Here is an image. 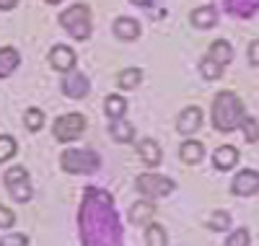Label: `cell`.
I'll list each match as a JSON object with an SVG mask.
<instances>
[{
  "instance_id": "obj_30",
  "label": "cell",
  "mask_w": 259,
  "mask_h": 246,
  "mask_svg": "<svg viewBox=\"0 0 259 246\" xmlns=\"http://www.w3.org/2000/svg\"><path fill=\"white\" fill-rule=\"evenodd\" d=\"M249 243H251L249 231H246V228H239V231H233V233L228 236V241H226L223 246H249Z\"/></svg>"
},
{
  "instance_id": "obj_11",
  "label": "cell",
  "mask_w": 259,
  "mask_h": 246,
  "mask_svg": "<svg viewBox=\"0 0 259 246\" xmlns=\"http://www.w3.org/2000/svg\"><path fill=\"white\" fill-rule=\"evenodd\" d=\"M200 125H202V111L197 106H187L179 114V119H177V130L182 132V135H192V132H197Z\"/></svg>"
},
{
  "instance_id": "obj_9",
  "label": "cell",
  "mask_w": 259,
  "mask_h": 246,
  "mask_svg": "<svg viewBox=\"0 0 259 246\" xmlns=\"http://www.w3.org/2000/svg\"><path fill=\"white\" fill-rule=\"evenodd\" d=\"M75 52L68 47V44H55V47L50 50V65L55 70H60V73H73V68H75Z\"/></svg>"
},
{
  "instance_id": "obj_36",
  "label": "cell",
  "mask_w": 259,
  "mask_h": 246,
  "mask_svg": "<svg viewBox=\"0 0 259 246\" xmlns=\"http://www.w3.org/2000/svg\"><path fill=\"white\" fill-rule=\"evenodd\" d=\"M47 3H52V6H55V3H62V0H47Z\"/></svg>"
},
{
  "instance_id": "obj_32",
  "label": "cell",
  "mask_w": 259,
  "mask_h": 246,
  "mask_svg": "<svg viewBox=\"0 0 259 246\" xmlns=\"http://www.w3.org/2000/svg\"><path fill=\"white\" fill-rule=\"evenodd\" d=\"M16 223V215H13V210H8V208H3L0 205V228H11Z\"/></svg>"
},
{
  "instance_id": "obj_24",
  "label": "cell",
  "mask_w": 259,
  "mask_h": 246,
  "mask_svg": "<svg viewBox=\"0 0 259 246\" xmlns=\"http://www.w3.org/2000/svg\"><path fill=\"white\" fill-rule=\"evenodd\" d=\"M143 80V70L140 68H127V70H122L119 73V88H127V91H130V88H138V83Z\"/></svg>"
},
{
  "instance_id": "obj_2",
  "label": "cell",
  "mask_w": 259,
  "mask_h": 246,
  "mask_svg": "<svg viewBox=\"0 0 259 246\" xmlns=\"http://www.w3.org/2000/svg\"><path fill=\"white\" fill-rule=\"evenodd\" d=\"M244 104L241 99L236 96L233 91H221L212 101V122H215V130L221 132H233L236 127H241V119H244Z\"/></svg>"
},
{
  "instance_id": "obj_7",
  "label": "cell",
  "mask_w": 259,
  "mask_h": 246,
  "mask_svg": "<svg viewBox=\"0 0 259 246\" xmlns=\"http://www.w3.org/2000/svg\"><path fill=\"white\" fill-rule=\"evenodd\" d=\"M85 132V117L83 114H65V117H57L55 125H52V135L60 140V143H73L75 138H80Z\"/></svg>"
},
{
  "instance_id": "obj_6",
  "label": "cell",
  "mask_w": 259,
  "mask_h": 246,
  "mask_svg": "<svg viewBox=\"0 0 259 246\" xmlns=\"http://www.w3.org/2000/svg\"><path fill=\"white\" fill-rule=\"evenodd\" d=\"M135 189L143 197L156 199V197H166V194L174 192V182L166 179V176H158V174H140L135 179Z\"/></svg>"
},
{
  "instance_id": "obj_19",
  "label": "cell",
  "mask_w": 259,
  "mask_h": 246,
  "mask_svg": "<svg viewBox=\"0 0 259 246\" xmlns=\"http://www.w3.org/2000/svg\"><path fill=\"white\" fill-rule=\"evenodd\" d=\"M104 111H106V117H109V119H122L124 111H127V101L119 94H109L106 101H104Z\"/></svg>"
},
{
  "instance_id": "obj_28",
  "label": "cell",
  "mask_w": 259,
  "mask_h": 246,
  "mask_svg": "<svg viewBox=\"0 0 259 246\" xmlns=\"http://www.w3.org/2000/svg\"><path fill=\"white\" fill-rule=\"evenodd\" d=\"M241 130H244L246 143H256V140H259V122H256L254 117H244V119H241Z\"/></svg>"
},
{
  "instance_id": "obj_5",
  "label": "cell",
  "mask_w": 259,
  "mask_h": 246,
  "mask_svg": "<svg viewBox=\"0 0 259 246\" xmlns=\"http://www.w3.org/2000/svg\"><path fill=\"white\" fill-rule=\"evenodd\" d=\"M6 187H8V194L16 199V202H29L34 189L29 184V171L24 166H13L6 171Z\"/></svg>"
},
{
  "instance_id": "obj_20",
  "label": "cell",
  "mask_w": 259,
  "mask_h": 246,
  "mask_svg": "<svg viewBox=\"0 0 259 246\" xmlns=\"http://www.w3.org/2000/svg\"><path fill=\"white\" fill-rule=\"evenodd\" d=\"M109 132H112V138L117 143H130V140L135 138V127L130 125V122H124V119H112Z\"/></svg>"
},
{
  "instance_id": "obj_13",
  "label": "cell",
  "mask_w": 259,
  "mask_h": 246,
  "mask_svg": "<svg viewBox=\"0 0 259 246\" xmlns=\"http://www.w3.org/2000/svg\"><path fill=\"white\" fill-rule=\"evenodd\" d=\"M138 155L143 158V163H145V166L156 169V166L161 163V145H158L153 138H145V140H140V143H138Z\"/></svg>"
},
{
  "instance_id": "obj_12",
  "label": "cell",
  "mask_w": 259,
  "mask_h": 246,
  "mask_svg": "<svg viewBox=\"0 0 259 246\" xmlns=\"http://www.w3.org/2000/svg\"><path fill=\"white\" fill-rule=\"evenodd\" d=\"M189 24L194 29H212L215 24H218V13H215L212 6H200V8H194L189 13Z\"/></svg>"
},
{
  "instance_id": "obj_34",
  "label": "cell",
  "mask_w": 259,
  "mask_h": 246,
  "mask_svg": "<svg viewBox=\"0 0 259 246\" xmlns=\"http://www.w3.org/2000/svg\"><path fill=\"white\" fill-rule=\"evenodd\" d=\"M18 6V0H0V11H11Z\"/></svg>"
},
{
  "instance_id": "obj_3",
  "label": "cell",
  "mask_w": 259,
  "mask_h": 246,
  "mask_svg": "<svg viewBox=\"0 0 259 246\" xmlns=\"http://www.w3.org/2000/svg\"><path fill=\"white\" fill-rule=\"evenodd\" d=\"M60 24L73 39L85 42L91 36V11H89V6L78 3V6H70L68 11H62L60 13Z\"/></svg>"
},
{
  "instance_id": "obj_25",
  "label": "cell",
  "mask_w": 259,
  "mask_h": 246,
  "mask_svg": "<svg viewBox=\"0 0 259 246\" xmlns=\"http://www.w3.org/2000/svg\"><path fill=\"white\" fill-rule=\"evenodd\" d=\"M24 125H26V130H31V132H39L41 127H45V111H41V109H36V106L26 109V114H24Z\"/></svg>"
},
{
  "instance_id": "obj_17",
  "label": "cell",
  "mask_w": 259,
  "mask_h": 246,
  "mask_svg": "<svg viewBox=\"0 0 259 246\" xmlns=\"http://www.w3.org/2000/svg\"><path fill=\"white\" fill-rule=\"evenodd\" d=\"M236 161H239V150H236L233 145H221L218 150L212 153V163H215V169H221V171L233 169Z\"/></svg>"
},
{
  "instance_id": "obj_18",
  "label": "cell",
  "mask_w": 259,
  "mask_h": 246,
  "mask_svg": "<svg viewBox=\"0 0 259 246\" xmlns=\"http://www.w3.org/2000/svg\"><path fill=\"white\" fill-rule=\"evenodd\" d=\"M202 155H205V145H202L200 140H184L182 148H179V158H182L184 163H189V166L200 163Z\"/></svg>"
},
{
  "instance_id": "obj_16",
  "label": "cell",
  "mask_w": 259,
  "mask_h": 246,
  "mask_svg": "<svg viewBox=\"0 0 259 246\" xmlns=\"http://www.w3.org/2000/svg\"><path fill=\"white\" fill-rule=\"evenodd\" d=\"M207 60H212L218 68H223V65H228L233 60V47L226 42V39H218L210 44V52H207Z\"/></svg>"
},
{
  "instance_id": "obj_15",
  "label": "cell",
  "mask_w": 259,
  "mask_h": 246,
  "mask_svg": "<svg viewBox=\"0 0 259 246\" xmlns=\"http://www.w3.org/2000/svg\"><path fill=\"white\" fill-rule=\"evenodd\" d=\"M153 215H156V205L148 202V199L135 202L130 208V223H133V226H148V223L153 220Z\"/></svg>"
},
{
  "instance_id": "obj_29",
  "label": "cell",
  "mask_w": 259,
  "mask_h": 246,
  "mask_svg": "<svg viewBox=\"0 0 259 246\" xmlns=\"http://www.w3.org/2000/svg\"><path fill=\"white\" fill-rule=\"evenodd\" d=\"M221 70H223V68H218V65H215L212 60H207V57L200 62V73H202L205 80H218V78H221Z\"/></svg>"
},
{
  "instance_id": "obj_1",
  "label": "cell",
  "mask_w": 259,
  "mask_h": 246,
  "mask_svg": "<svg viewBox=\"0 0 259 246\" xmlns=\"http://www.w3.org/2000/svg\"><path fill=\"white\" fill-rule=\"evenodd\" d=\"M83 246H122V228L112 197L101 189H85L80 208Z\"/></svg>"
},
{
  "instance_id": "obj_14",
  "label": "cell",
  "mask_w": 259,
  "mask_h": 246,
  "mask_svg": "<svg viewBox=\"0 0 259 246\" xmlns=\"http://www.w3.org/2000/svg\"><path fill=\"white\" fill-rule=\"evenodd\" d=\"M114 36L122 39V42H133V39L140 36V24L130 16H122V18L114 21Z\"/></svg>"
},
{
  "instance_id": "obj_10",
  "label": "cell",
  "mask_w": 259,
  "mask_h": 246,
  "mask_svg": "<svg viewBox=\"0 0 259 246\" xmlns=\"http://www.w3.org/2000/svg\"><path fill=\"white\" fill-rule=\"evenodd\" d=\"M89 91H91V83H89V78H85L83 73H68L62 78V94L65 96L83 99V96H89Z\"/></svg>"
},
{
  "instance_id": "obj_23",
  "label": "cell",
  "mask_w": 259,
  "mask_h": 246,
  "mask_svg": "<svg viewBox=\"0 0 259 246\" xmlns=\"http://www.w3.org/2000/svg\"><path fill=\"white\" fill-rule=\"evenodd\" d=\"M145 238H148V246H168V236H166L163 226H158V223H148Z\"/></svg>"
},
{
  "instance_id": "obj_26",
  "label": "cell",
  "mask_w": 259,
  "mask_h": 246,
  "mask_svg": "<svg viewBox=\"0 0 259 246\" xmlns=\"http://www.w3.org/2000/svg\"><path fill=\"white\" fill-rule=\"evenodd\" d=\"M207 226H210L212 231H226V228L231 226V215H228L226 210H215V213L210 215V220H207Z\"/></svg>"
},
{
  "instance_id": "obj_27",
  "label": "cell",
  "mask_w": 259,
  "mask_h": 246,
  "mask_svg": "<svg viewBox=\"0 0 259 246\" xmlns=\"http://www.w3.org/2000/svg\"><path fill=\"white\" fill-rule=\"evenodd\" d=\"M16 140L11 135H0V163L3 161H11L13 155H16Z\"/></svg>"
},
{
  "instance_id": "obj_8",
  "label": "cell",
  "mask_w": 259,
  "mask_h": 246,
  "mask_svg": "<svg viewBox=\"0 0 259 246\" xmlns=\"http://www.w3.org/2000/svg\"><path fill=\"white\" fill-rule=\"evenodd\" d=\"M231 192L236 197H251L259 192V171L254 169H246V171H239L233 176V182H231Z\"/></svg>"
},
{
  "instance_id": "obj_4",
  "label": "cell",
  "mask_w": 259,
  "mask_h": 246,
  "mask_svg": "<svg viewBox=\"0 0 259 246\" xmlns=\"http://www.w3.org/2000/svg\"><path fill=\"white\" fill-rule=\"evenodd\" d=\"M99 163H101V158L89 148H80V150L70 148L60 155V166L68 174H91L99 169Z\"/></svg>"
},
{
  "instance_id": "obj_35",
  "label": "cell",
  "mask_w": 259,
  "mask_h": 246,
  "mask_svg": "<svg viewBox=\"0 0 259 246\" xmlns=\"http://www.w3.org/2000/svg\"><path fill=\"white\" fill-rule=\"evenodd\" d=\"M135 6H150V0H133Z\"/></svg>"
},
{
  "instance_id": "obj_22",
  "label": "cell",
  "mask_w": 259,
  "mask_h": 246,
  "mask_svg": "<svg viewBox=\"0 0 259 246\" xmlns=\"http://www.w3.org/2000/svg\"><path fill=\"white\" fill-rule=\"evenodd\" d=\"M226 11L233 16H251L259 8V0H223Z\"/></svg>"
},
{
  "instance_id": "obj_21",
  "label": "cell",
  "mask_w": 259,
  "mask_h": 246,
  "mask_svg": "<svg viewBox=\"0 0 259 246\" xmlns=\"http://www.w3.org/2000/svg\"><path fill=\"white\" fill-rule=\"evenodd\" d=\"M16 68H18V52L13 47H3L0 50V78H8Z\"/></svg>"
},
{
  "instance_id": "obj_31",
  "label": "cell",
  "mask_w": 259,
  "mask_h": 246,
  "mask_svg": "<svg viewBox=\"0 0 259 246\" xmlns=\"http://www.w3.org/2000/svg\"><path fill=\"white\" fill-rule=\"evenodd\" d=\"M0 246H29V238L24 233H11L0 241Z\"/></svg>"
},
{
  "instance_id": "obj_33",
  "label": "cell",
  "mask_w": 259,
  "mask_h": 246,
  "mask_svg": "<svg viewBox=\"0 0 259 246\" xmlns=\"http://www.w3.org/2000/svg\"><path fill=\"white\" fill-rule=\"evenodd\" d=\"M249 62L251 65H259V39H254L249 44Z\"/></svg>"
}]
</instances>
